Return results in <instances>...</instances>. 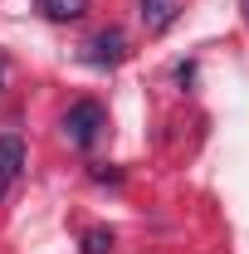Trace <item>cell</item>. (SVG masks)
Returning <instances> with one entry per match:
<instances>
[{
	"label": "cell",
	"mask_w": 249,
	"mask_h": 254,
	"mask_svg": "<svg viewBox=\"0 0 249 254\" xmlns=\"http://www.w3.org/2000/svg\"><path fill=\"white\" fill-rule=\"evenodd\" d=\"M245 20H249V0H245Z\"/></svg>",
	"instance_id": "cell-8"
},
{
	"label": "cell",
	"mask_w": 249,
	"mask_h": 254,
	"mask_svg": "<svg viewBox=\"0 0 249 254\" xmlns=\"http://www.w3.org/2000/svg\"><path fill=\"white\" fill-rule=\"evenodd\" d=\"M39 15L54 20V25H73L88 15V0H39Z\"/></svg>",
	"instance_id": "cell-5"
},
{
	"label": "cell",
	"mask_w": 249,
	"mask_h": 254,
	"mask_svg": "<svg viewBox=\"0 0 249 254\" xmlns=\"http://www.w3.org/2000/svg\"><path fill=\"white\" fill-rule=\"evenodd\" d=\"M83 59L93 64V68H113V64L127 59V34L118 25H108V30H98L88 44H83Z\"/></svg>",
	"instance_id": "cell-2"
},
{
	"label": "cell",
	"mask_w": 249,
	"mask_h": 254,
	"mask_svg": "<svg viewBox=\"0 0 249 254\" xmlns=\"http://www.w3.org/2000/svg\"><path fill=\"white\" fill-rule=\"evenodd\" d=\"M103 127H108V113H103V103L93 98H78L68 113H63V137L78 147V152H88L98 137H103Z\"/></svg>",
	"instance_id": "cell-1"
},
{
	"label": "cell",
	"mask_w": 249,
	"mask_h": 254,
	"mask_svg": "<svg viewBox=\"0 0 249 254\" xmlns=\"http://www.w3.org/2000/svg\"><path fill=\"white\" fill-rule=\"evenodd\" d=\"M93 181H108V186H118V181H123V171H108V166H93Z\"/></svg>",
	"instance_id": "cell-7"
},
{
	"label": "cell",
	"mask_w": 249,
	"mask_h": 254,
	"mask_svg": "<svg viewBox=\"0 0 249 254\" xmlns=\"http://www.w3.org/2000/svg\"><path fill=\"white\" fill-rule=\"evenodd\" d=\"M20 171H25V142H20L15 132H5V137H0V200L20 181Z\"/></svg>",
	"instance_id": "cell-3"
},
{
	"label": "cell",
	"mask_w": 249,
	"mask_h": 254,
	"mask_svg": "<svg viewBox=\"0 0 249 254\" xmlns=\"http://www.w3.org/2000/svg\"><path fill=\"white\" fill-rule=\"evenodd\" d=\"M113 245H118V235H113V230H103V225L83 235V254H113Z\"/></svg>",
	"instance_id": "cell-6"
},
{
	"label": "cell",
	"mask_w": 249,
	"mask_h": 254,
	"mask_svg": "<svg viewBox=\"0 0 249 254\" xmlns=\"http://www.w3.org/2000/svg\"><path fill=\"white\" fill-rule=\"evenodd\" d=\"M137 15H142L147 34H166L176 25V0H137Z\"/></svg>",
	"instance_id": "cell-4"
}]
</instances>
